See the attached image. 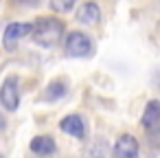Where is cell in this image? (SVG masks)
<instances>
[{
  "instance_id": "obj_1",
  "label": "cell",
  "mask_w": 160,
  "mask_h": 158,
  "mask_svg": "<svg viewBox=\"0 0 160 158\" xmlns=\"http://www.w3.org/2000/svg\"><path fill=\"white\" fill-rule=\"evenodd\" d=\"M31 38L35 44L51 48L55 44H59V40L64 38V22L57 18H38L33 22V31Z\"/></svg>"
},
{
  "instance_id": "obj_2",
  "label": "cell",
  "mask_w": 160,
  "mask_h": 158,
  "mask_svg": "<svg viewBox=\"0 0 160 158\" xmlns=\"http://www.w3.org/2000/svg\"><path fill=\"white\" fill-rule=\"evenodd\" d=\"M92 51H94L92 40H90L86 33L72 31V33L66 35V53H68L70 57H90Z\"/></svg>"
},
{
  "instance_id": "obj_3",
  "label": "cell",
  "mask_w": 160,
  "mask_h": 158,
  "mask_svg": "<svg viewBox=\"0 0 160 158\" xmlns=\"http://www.w3.org/2000/svg\"><path fill=\"white\" fill-rule=\"evenodd\" d=\"M31 31H33V22H11V24H7L5 35H2L5 48H7V51H13L16 44H18L22 38L31 35Z\"/></svg>"
},
{
  "instance_id": "obj_4",
  "label": "cell",
  "mask_w": 160,
  "mask_h": 158,
  "mask_svg": "<svg viewBox=\"0 0 160 158\" xmlns=\"http://www.w3.org/2000/svg\"><path fill=\"white\" fill-rule=\"evenodd\" d=\"M20 81L18 77H7L2 81V88H0V103H2L7 110H18L20 105Z\"/></svg>"
},
{
  "instance_id": "obj_5",
  "label": "cell",
  "mask_w": 160,
  "mask_h": 158,
  "mask_svg": "<svg viewBox=\"0 0 160 158\" xmlns=\"http://www.w3.org/2000/svg\"><path fill=\"white\" fill-rule=\"evenodd\" d=\"M112 158H140L138 140L132 134L118 136V140L114 143V149H112Z\"/></svg>"
},
{
  "instance_id": "obj_6",
  "label": "cell",
  "mask_w": 160,
  "mask_h": 158,
  "mask_svg": "<svg viewBox=\"0 0 160 158\" xmlns=\"http://www.w3.org/2000/svg\"><path fill=\"white\" fill-rule=\"evenodd\" d=\"M59 130L75 136V138H83L86 136V121L79 114H68L59 121Z\"/></svg>"
},
{
  "instance_id": "obj_7",
  "label": "cell",
  "mask_w": 160,
  "mask_h": 158,
  "mask_svg": "<svg viewBox=\"0 0 160 158\" xmlns=\"http://www.w3.org/2000/svg\"><path fill=\"white\" fill-rule=\"evenodd\" d=\"M101 20V9L97 3H86L77 11V22L79 24H97Z\"/></svg>"
},
{
  "instance_id": "obj_8",
  "label": "cell",
  "mask_w": 160,
  "mask_h": 158,
  "mask_svg": "<svg viewBox=\"0 0 160 158\" xmlns=\"http://www.w3.org/2000/svg\"><path fill=\"white\" fill-rule=\"evenodd\" d=\"M140 123H142L147 130H153V127L160 123V101H158V99H153V101H149V103L145 105V112H142Z\"/></svg>"
},
{
  "instance_id": "obj_9",
  "label": "cell",
  "mask_w": 160,
  "mask_h": 158,
  "mask_svg": "<svg viewBox=\"0 0 160 158\" xmlns=\"http://www.w3.org/2000/svg\"><path fill=\"white\" fill-rule=\"evenodd\" d=\"M55 149L57 147H55V140L51 136H35L31 140V151L38 154V156H51Z\"/></svg>"
},
{
  "instance_id": "obj_10",
  "label": "cell",
  "mask_w": 160,
  "mask_h": 158,
  "mask_svg": "<svg viewBox=\"0 0 160 158\" xmlns=\"http://www.w3.org/2000/svg\"><path fill=\"white\" fill-rule=\"evenodd\" d=\"M66 94V84L64 81H53V84H48V88H46V92H44V99H59V97H64Z\"/></svg>"
},
{
  "instance_id": "obj_11",
  "label": "cell",
  "mask_w": 160,
  "mask_h": 158,
  "mask_svg": "<svg viewBox=\"0 0 160 158\" xmlns=\"http://www.w3.org/2000/svg\"><path fill=\"white\" fill-rule=\"evenodd\" d=\"M75 3H77V0H48L51 9L57 11V13H68L75 7Z\"/></svg>"
},
{
  "instance_id": "obj_12",
  "label": "cell",
  "mask_w": 160,
  "mask_h": 158,
  "mask_svg": "<svg viewBox=\"0 0 160 158\" xmlns=\"http://www.w3.org/2000/svg\"><path fill=\"white\" fill-rule=\"evenodd\" d=\"M92 158H112V151L108 149L105 143H97L92 147Z\"/></svg>"
},
{
  "instance_id": "obj_13",
  "label": "cell",
  "mask_w": 160,
  "mask_h": 158,
  "mask_svg": "<svg viewBox=\"0 0 160 158\" xmlns=\"http://www.w3.org/2000/svg\"><path fill=\"white\" fill-rule=\"evenodd\" d=\"M5 127V119H2V114H0V130Z\"/></svg>"
}]
</instances>
